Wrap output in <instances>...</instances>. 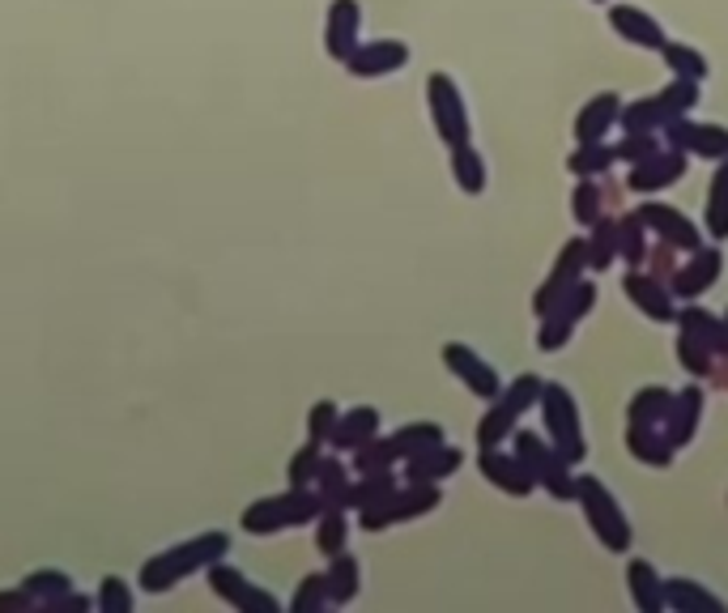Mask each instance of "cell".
Returning a JSON list of instances; mask_svg holds the SVG:
<instances>
[{
	"mask_svg": "<svg viewBox=\"0 0 728 613\" xmlns=\"http://www.w3.org/2000/svg\"><path fill=\"white\" fill-rule=\"evenodd\" d=\"M337 418H342V405L337 401H315L311 409H307V439H315V443H324L328 448V435L337 430Z\"/></svg>",
	"mask_w": 728,
	"mask_h": 613,
	"instance_id": "obj_46",
	"label": "cell"
},
{
	"mask_svg": "<svg viewBox=\"0 0 728 613\" xmlns=\"http://www.w3.org/2000/svg\"><path fill=\"white\" fill-rule=\"evenodd\" d=\"M639 218H644V227L648 230H656L669 247H682V252H698L703 247V239H698V230H694V222L690 218H682L673 205H644L639 209Z\"/></svg>",
	"mask_w": 728,
	"mask_h": 613,
	"instance_id": "obj_17",
	"label": "cell"
},
{
	"mask_svg": "<svg viewBox=\"0 0 728 613\" xmlns=\"http://www.w3.org/2000/svg\"><path fill=\"white\" fill-rule=\"evenodd\" d=\"M660 56H665V65H669L673 73L686 77V81H703V77H707V60H703L694 47H682V43H665V47H660Z\"/></svg>",
	"mask_w": 728,
	"mask_h": 613,
	"instance_id": "obj_45",
	"label": "cell"
},
{
	"mask_svg": "<svg viewBox=\"0 0 728 613\" xmlns=\"http://www.w3.org/2000/svg\"><path fill=\"white\" fill-rule=\"evenodd\" d=\"M613 162H617V146H605V141H592V146H579L571 153V166L579 180H597V175H605L613 171Z\"/></svg>",
	"mask_w": 728,
	"mask_h": 613,
	"instance_id": "obj_38",
	"label": "cell"
},
{
	"mask_svg": "<svg viewBox=\"0 0 728 613\" xmlns=\"http://www.w3.org/2000/svg\"><path fill=\"white\" fill-rule=\"evenodd\" d=\"M511 443H516V456L529 464V473H533V477L545 469V464H550V460L558 456V452H554V443L545 448V439H541V435H533V430H520V426L511 430Z\"/></svg>",
	"mask_w": 728,
	"mask_h": 613,
	"instance_id": "obj_43",
	"label": "cell"
},
{
	"mask_svg": "<svg viewBox=\"0 0 728 613\" xmlns=\"http://www.w3.org/2000/svg\"><path fill=\"white\" fill-rule=\"evenodd\" d=\"M320 460H324V443L307 439L303 448L286 460V482H290V486H311V482H315V469H320Z\"/></svg>",
	"mask_w": 728,
	"mask_h": 613,
	"instance_id": "obj_44",
	"label": "cell"
},
{
	"mask_svg": "<svg viewBox=\"0 0 728 613\" xmlns=\"http://www.w3.org/2000/svg\"><path fill=\"white\" fill-rule=\"evenodd\" d=\"M47 610L51 613H90L94 610V601H90V597H81V592H69V597H60V601H56V605H47Z\"/></svg>",
	"mask_w": 728,
	"mask_h": 613,
	"instance_id": "obj_57",
	"label": "cell"
},
{
	"mask_svg": "<svg viewBox=\"0 0 728 613\" xmlns=\"http://www.w3.org/2000/svg\"><path fill=\"white\" fill-rule=\"evenodd\" d=\"M324 605H328V575L307 571L290 597V613H320Z\"/></svg>",
	"mask_w": 728,
	"mask_h": 613,
	"instance_id": "obj_41",
	"label": "cell"
},
{
	"mask_svg": "<svg viewBox=\"0 0 728 613\" xmlns=\"http://www.w3.org/2000/svg\"><path fill=\"white\" fill-rule=\"evenodd\" d=\"M592 303H597V286H592V281H575L571 290L558 299L554 311H563V315H571V320H583V315L592 311Z\"/></svg>",
	"mask_w": 728,
	"mask_h": 613,
	"instance_id": "obj_53",
	"label": "cell"
},
{
	"mask_svg": "<svg viewBox=\"0 0 728 613\" xmlns=\"http://www.w3.org/2000/svg\"><path fill=\"white\" fill-rule=\"evenodd\" d=\"M541 414H545V430H550L554 452L567 460V464H579L588 448H583V430H579L575 396L563 388V383H545V388H541Z\"/></svg>",
	"mask_w": 728,
	"mask_h": 613,
	"instance_id": "obj_4",
	"label": "cell"
},
{
	"mask_svg": "<svg viewBox=\"0 0 728 613\" xmlns=\"http://www.w3.org/2000/svg\"><path fill=\"white\" fill-rule=\"evenodd\" d=\"M707 230H712V239H728V158H720V171H716V180H712Z\"/></svg>",
	"mask_w": 728,
	"mask_h": 613,
	"instance_id": "obj_40",
	"label": "cell"
},
{
	"mask_svg": "<svg viewBox=\"0 0 728 613\" xmlns=\"http://www.w3.org/2000/svg\"><path fill=\"white\" fill-rule=\"evenodd\" d=\"M452 180H457V188L469 192V196L486 192V158L473 150L469 141L452 150Z\"/></svg>",
	"mask_w": 728,
	"mask_h": 613,
	"instance_id": "obj_33",
	"label": "cell"
},
{
	"mask_svg": "<svg viewBox=\"0 0 728 613\" xmlns=\"http://www.w3.org/2000/svg\"><path fill=\"white\" fill-rule=\"evenodd\" d=\"M648 227H644V218L639 213H622L617 218V256H626V265H644L648 261Z\"/></svg>",
	"mask_w": 728,
	"mask_h": 613,
	"instance_id": "obj_36",
	"label": "cell"
},
{
	"mask_svg": "<svg viewBox=\"0 0 728 613\" xmlns=\"http://www.w3.org/2000/svg\"><path fill=\"white\" fill-rule=\"evenodd\" d=\"M720 268H725V256H720L716 247L690 252L686 265L673 273V294H678V299H698V294H707V290L720 281Z\"/></svg>",
	"mask_w": 728,
	"mask_h": 613,
	"instance_id": "obj_15",
	"label": "cell"
},
{
	"mask_svg": "<svg viewBox=\"0 0 728 613\" xmlns=\"http://www.w3.org/2000/svg\"><path fill=\"white\" fill-rule=\"evenodd\" d=\"M712 358H716V354L698 342L690 328H682V337H678V362L686 367L690 375H707V371H712Z\"/></svg>",
	"mask_w": 728,
	"mask_h": 613,
	"instance_id": "obj_49",
	"label": "cell"
},
{
	"mask_svg": "<svg viewBox=\"0 0 728 613\" xmlns=\"http://www.w3.org/2000/svg\"><path fill=\"white\" fill-rule=\"evenodd\" d=\"M371 435H380V409L375 405H354V409H345L337 418V430L328 435V448L342 456V452L362 448Z\"/></svg>",
	"mask_w": 728,
	"mask_h": 613,
	"instance_id": "obj_18",
	"label": "cell"
},
{
	"mask_svg": "<svg viewBox=\"0 0 728 613\" xmlns=\"http://www.w3.org/2000/svg\"><path fill=\"white\" fill-rule=\"evenodd\" d=\"M601 213H605V192L597 188V180H583V184L575 188V222H579V227H592Z\"/></svg>",
	"mask_w": 728,
	"mask_h": 613,
	"instance_id": "obj_50",
	"label": "cell"
},
{
	"mask_svg": "<svg viewBox=\"0 0 728 613\" xmlns=\"http://www.w3.org/2000/svg\"><path fill=\"white\" fill-rule=\"evenodd\" d=\"M725 320H728V315H725Z\"/></svg>",
	"mask_w": 728,
	"mask_h": 613,
	"instance_id": "obj_58",
	"label": "cell"
},
{
	"mask_svg": "<svg viewBox=\"0 0 728 613\" xmlns=\"http://www.w3.org/2000/svg\"><path fill=\"white\" fill-rule=\"evenodd\" d=\"M536 486H545L554 498H575V477H571V464L563 456H554L541 473H536Z\"/></svg>",
	"mask_w": 728,
	"mask_h": 613,
	"instance_id": "obj_51",
	"label": "cell"
},
{
	"mask_svg": "<svg viewBox=\"0 0 728 613\" xmlns=\"http://www.w3.org/2000/svg\"><path fill=\"white\" fill-rule=\"evenodd\" d=\"M388 439H392V448H396V460H401V464H405L409 456H418V452H426V448H435V443H448V435H443L439 421H409V426L392 430Z\"/></svg>",
	"mask_w": 728,
	"mask_h": 613,
	"instance_id": "obj_26",
	"label": "cell"
},
{
	"mask_svg": "<svg viewBox=\"0 0 728 613\" xmlns=\"http://www.w3.org/2000/svg\"><path fill=\"white\" fill-rule=\"evenodd\" d=\"M426 107H430V124H435V132H439V141L448 150H457V146L469 141V112H464L457 81L448 73L426 77Z\"/></svg>",
	"mask_w": 728,
	"mask_h": 613,
	"instance_id": "obj_7",
	"label": "cell"
},
{
	"mask_svg": "<svg viewBox=\"0 0 728 613\" xmlns=\"http://www.w3.org/2000/svg\"><path fill=\"white\" fill-rule=\"evenodd\" d=\"M665 605H673V610H712V613L725 610V601H720V597H712V592L694 588L690 579H669V583H665Z\"/></svg>",
	"mask_w": 728,
	"mask_h": 613,
	"instance_id": "obj_39",
	"label": "cell"
},
{
	"mask_svg": "<svg viewBox=\"0 0 728 613\" xmlns=\"http://www.w3.org/2000/svg\"><path fill=\"white\" fill-rule=\"evenodd\" d=\"M439 502H443L439 482H405V486H396L383 502L358 511V529H362V533H383V529H392V524H409V520L430 516Z\"/></svg>",
	"mask_w": 728,
	"mask_h": 613,
	"instance_id": "obj_3",
	"label": "cell"
},
{
	"mask_svg": "<svg viewBox=\"0 0 728 613\" xmlns=\"http://www.w3.org/2000/svg\"><path fill=\"white\" fill-rule=\"evenodd\" d=\"M401 482H396V473L392 469H380V473H358L354 482H349V511H367V507H375L383 498L392 495Z\"/></svg>",
	"mask_w": 728,
	"mask_h": 613,
	"instance_id": "obj_29",
	"label": "cell"
},
{
	"mask_svg": "<svg viewBox=\"0 0 728 613\" xmlns=\"http://www.w3.org/2000/svg\"><path fill=\"white\" fill-rule=\"evenodd\" d=\"M94 605L103 613H132V588H128V579L103 575V583H99V592H94Z\"/></svg>",
	"mask_w": 728,
	"mask_h": 613,
	"instance_id": "obj_47",
	"label": "cell"
},
{
	"mask_svg": "<svg viewBox=\"0 0 728 613\" xmlns=\"http://www.w3.org/2000/svg\"><path fill=\"white\" fill-rule=\"evenodd\" d=\"M358 26H362V9L358 0H333L324 13V51L333 65H345L358 47Z\"/></svg>",
	"mask_w": 728,
	"mask_h": 613,
	"instance_id": "obj_11",
	"label": "cell"
},
{
	"mask_svg": "<svg viewBox=\"0 0 728 613\" xmlns=\"http://www.w3.org/2000/svg\"><path fill=\"white\" fill-rule=\"evenodd\" d=\"M626 448L651 469H669V460H673V443L665 439L660 426H631L626 430Z\"/></svg>",
	"mask_w": 728,
	"mask_h": 613,
	"instance_id": "obj_27",
	"label": "cell"
},
{
	"mask_svg": "<svg viewBox=\"0 0 728 613\" xmlns=\"http://www.w3.org/2000/svg\"><path fill=\"white\" fill-rule=\"evenodd\" d=\"M613 256H617V222L613 218H597L592 222V239H583V261H588V268H610Z\"/></svg>",
	"mask_w": 728,
	"mask_h": 613,
	"instance_id": "obj_34",
	"label": "cell"
},
{
	"mask_svg": "<svg viewBox=\"0 0 728 613\" xmlns=\"http://www.w3.org/2000/svg\"><path fill=\"white\" fill-rule=\"evenodd\" d=\"M464 456H460V448L452 443H435V448H426L418 456L405 460V482H443V477H452Z\"/></svg>",
	"mask_w": 728,
	"mask_h": 613,
	"instance_id": "obj_20",
	"label": "cell"
},
{
	"mask_svg": "<svg viewBox=\"0 0 728 613\" xmlns=\"http://www.w3.org/2000/svg\"><path fill=\"white\" fill-rule=\"evenodd\" d=\"M694 103H698V81H686V77H678L669 90L656 94V107H660V115H665V124L678 119V115H686Z\"/></svg>",
	"mask_w": 728,
	"mask_h": 613,
	"instance_id": "obj_42",
	"label": "cell"
},
{
	"mask_svg": "<svg viewBox=\"0 0 728 613\" xmlns=\"http://www.w3.org/2000/svg\"><path fill=\"white\" fill-rule=\"evenodd\" d=\"M617 119L626 124V132H656V128H665V115H660V107H656V99L631 103Z\"/></svg>",
	"mask_w": 728,
	"mask_h": 613,
	"instance_id": "obj_52",
	"label": "cell"
},
{
	"mask_svg": "<svg viewBox=\"0 0 728 613\" xmlns=\"http://www.w3.org/2000/svg\"><path fill=\"white\" fill-rule=\"evenodd\" d=\"M622 115V99L605 90V94H597V99H588V107L579 112L575 119V141L579 146H592V141H605V132L613 128V119Z\"/></svg>",
	"mask_w": 728,
	"mask_h": 613,
	"instance_id": "obj_19",
	"label": "cell"
},
{
	"mask_svg": "<svg viewBox=\"0 0 728 613\" xmlns=\"http://www.w3.org/2000/svg\"><path fill=\"white\" fill-rule=\"evenodd\" d=\"M665 137H669V146L673 150H686V153H698V158H728V128L720 124H690V119H669L665 124Z\"/></svg>",
	"mask_w": 728,
	"mask_h": 613,
	"instance_id": "obj_13",
	"label": "cell"
},
{
	"mask_svg": "<svg viewBox=\"0 0 728 613\" xmlns=\"http://www.w3.org/2000/svg\"><path fill=\"white\" fill-rule=\"evenodd\" d=\"M35 610H38V601L22 588V583L0 592V613H35Z\"/></svg>",
	"mask_w": 728,
	"mask_h": 613,
	"instance_id": "obj_56",
	"label": "cell"
},
{
	"mask_svg": "<svg viewBox=\"0 0 728 613\" xmlns=\"http://www.w3.org/2000/svg\"><path fill=\"white\" fill-rule=\"evenodd\" d=\"M686 175V150H656L648 158H639L635 166H631V175H626V184L631 192H660L669 188V184H678Z\"/></svg>",
	"mask_w": 728,
	"mask_h": 613,
	"instance_id": "obj_14",
	"label": "cell"
},
{
	"mask_svg": "<svg viewBox=\"0 0 728 613\" xmlns=\"http://www.w3.org/2000/svg\"><path fill=\"white\" fill-rule=\"evenodd\" d=\"M205 579H209V592H213L222 605H230V610H239V613H281V601H277L273 592H265L261 583H252V579L239 571V567H230V563H222V558L205 567Z\"/></svg>",
	"mask_w": 728,
	"mask_h": 613,
	"instance_id": "obj_6",
	"label": "cell"
},
{
	"mask_svg": "<svg viewBox=\"0 0 728 613\" xmlns=\"http://www.w3.org/2000/svg\"><path fill=\"white\" fill-rule=\"evenodd\" d=\"M345 541H349V516H345V507H324L315 516V550L324 558H337L345 550Z\"/></svg>",
	"mask_w": 728,
	"mask_h": 613,
	"instance_id": "obj_31",
	"label": "cell"
},
{
	"mask_svg": "<svg viewBox=\"0 0 728 613\" xmlns=\"http://www.w3.org/2000/svg\"><path fill=\"white\" fill-rule=\"evenodd\" d=\"M320 511H324V502H320V495L311 486H290L281 495H265L256 502H247L243 516H239V529L247 536H277L286 529L315 524Z\"/></svg>",
	"mask_w": 728,
	"mask_h": 613,
	"instance_id": "obj_2",
	"label": "cell"
},
{
	"mask_svg": "<svg viewBox=\"0 0 728 613\" xmlns=\"http://www.w3.org/2000/svg\"><path fill=\"white\" fill-rule=\"evenodd\" d=\"M626 588H631V601L644 613L665 610V579L656 575V567H651L648 558H635L626 567Z\"/></svg>",
	"mask_w": 728,
	"mask_h": 613,
	"instance_id": "obj_24",
	"label": "cell"
},
{
	"mask_svg": "<svg viewBox=\"0 0 728 613\" xmlns=\"http://www.w3.org/2000/svg\"><path fill=\"white\" fill-rule=\"evenodd\" d=\"M583 268H588V261H583V239H571V243L558 252L554 268H550V281H545V286L533 294L536 315H550V311L558 307V299H563L575 281H579V273H583Z\"/></svg>",
	"mask_w": 728,
	"mask_h": 613,
	"instance_id": "obj_12",
	"label": "cell"
},
{
	"mask_svg": "<svg viewBox=\"0 0 728 613\" xmlns=\"http://www.w3.org/2000/svg\"><path fill=\"white\" fill-rule=\"evenodd\" d=\"M477 469H482V477L498 486L502 495L511 498H529L536 490V477L529 473V464L516 456V452H498V448H482V456H477Z\"/></svg>",
	"mask_w": 728,
	"mask_h": 613,
	"instance_id": "obj_10",
	"label": "cell"
},
{
	"mask_svg": "<svg viewBox=\"0 0 728 613\" xmlns=\"http://www.w3.org/2000/svg\"><path fill=\"white\" fill-rule=\"evenodd\" d=\"M541 388H545V383L536 380V375H520V380L511 383V388H502L498 396H502V401H507L516 414H524L529 405H536V401H541Z\"/></svg>",
	"mask_w": 728,
	"mask_h": 613,
	"instance_id": "obj_54",
	"label": "cell"
},
{
	"mask_svg": "<svg viewBox=\"0 0 728 613\" xmlns=\"http://www.w3.org/2000/svg\"><path fill=\"white\" fill-rule=\"evenodd\" d=\"M575 498L583 502L588 524H592V533H597V541H601L605 550H613V554L631 550V524H626L622 507L613 502V495L597 477H575Z\"/></svg>",
	"mask_w": 728,
	"mask_h": 613,
	"instance_id": "obj_5",
	"label": "cell"
},
{
	"mask_svg": "<svg viewBox=\"0 0 728 613\" xmlns=\"http://www.w3.org/2000/svg\"><path fill=\"white\" fill-rule=\"evenodd\" d=\"M516 421H520V414H516L502 396H495V401H490V409H486L482 421H477V443H482V448H498L502 439H511Z\"/></svg>",
	"mask_w": 728,
	"mask_h": 613,
	"instance_id": "obj_32",
	"label": "cell"
},
{
	"mask_svg": "<svg viewBox=\"0 0 728 613\" xmlns=\"http://www.w3.org/2000/svg\"><path fill=\"white\" fill-rule=\"evenodd\" d=\"M349 482H354V469L342 464V456H324L320 469H315L311 490L320 495L324 507H345V511H349Z\"/></svg>",
	"mask_w": 728,
	"mask_h": 613,
	"instance_id": "obj_23",
	"label": "cell"
},
{
	"mask_svg": "<svg viewBox=\"0 0 728 613\" xmlns=\"http://www.w3.org/2000/svg\"><path fill=\"white\" fill-rule=\"evenodd\" d=\"M328 605H349L354 597H358V588H362V567H358V558L342 550L337 558H328Z\"/></svg>",
	"mask_w": 728,
	"mask_h": 613,
	"instance_id": "obj_25",
	"label": "cell"
},
{
	"mask_svg": "<svg viewBox=\"0 0 728 613\" xmlns=\"http://www.w3.org/2000/svg\"><path fill=\"white\" fill-rule=\"evenodd\" d=\"M443 367L457 375L473 396H482V401H495L498 392H502V380H498V371L486 362V358H477L469 345L460 342H448L443 345Z\"/></svg>",
	"mask_w": 728,
	"mask_h": 613,
	"instance_id": "obj_9",
	"label": "cell"
},
{
	"mask_svg": "<svg viewBox=\"0 0 728 613\" xmlns=\"http://www.w3.org/2000/svg\"><path fill=\"white\" fill-rule=\"evenodd\" d=\"M622 290H626V299L639 307L648 320H678V307H673V294L665 290V281L660 277H651V273H622Z\"/></svg>",
	"mask_w": 728,
	"mask_h": 613,
	"instance_id": "obj_16",
	"label": "cell"
},
{
	"mask_svg": "<svg viewBox=\"0 0 728 613\" xmlns=\"http://www.w3.org/2000/svg\"><path fill=\"white\" fill-rule=\"evenodd\" d=\"M610 22H613V31L626 38V43H639V47H651V51H660V47H665V31H660V22L648 18L644 9L617 4V9H610Z\"/></svg>",
	"mask_w": 728,
	"mask_h": 613,
	"instance_id": "obj_21",
	"label": "cell"
},
{
	"mask_svg": "<svg viewBox=\"0 0 728 613\" xmlns=\"http://www.w3.org/2000/svg\"><path fill=\"white\" fill-rule=\"evenodd\" d=\"M409 65V43L401 38H375V43H358L354 56L345 60V73L358 81H375V77H392Z\"/></svg>",
	"mask_w": 728,
	"mask_h": 613,
	"instance_id": "obj_8",
	"label": "cell"
},
{
	"mask_svg": "<svg viewBox=\"0 0 728 613\" xmlns=\"http://www.w3.org/2000/svg\"><path fill=\"white\" fill-rule=\"evenodd\" d=\"M575 320L571 315H563V311H550V315H541V333H536V349L541 354H554V349H563L567 337H571Z\"/></svg>",
	"mask_w": 728,
	"mask_h": 613,
	"instance_id": "obj_48",
	"label": "cell"
},
{
	"mask_svg": "<svg viewBox=\"0 0 728 613\" xmlns=\"http://www.w3.org/2000/svg\"><path fill=\"white\" fill-rule=\"evenodd\" d=\"M227 550H230L227 529H209V533H196V536H188V541H175V545L158 550V554H150V558L141 563L137 583H141V592L162 597V592H171L175 583H184L188 575L205 571L209 563L227 558Z\"/></svg>",
	"mask_w": 728,
	"mask_h": 613,
	"instance_id": "obj_1",
	"label": "cell"
},
{
	"mask_svg": "<svg viewBox=\"0 0 728 613\" xmlns=\"http://www.w3.org/2000/svg\"><path fill=\"white\" fill-rule=\"evenodd\" d=\"M669 409H673V392H665V388H644L635 401H631V426H660V421L669 418Z\"/></svg>",
	"mask_w": 728,
	"mask_h": 613,
	"instance_id": "obj_37",
	"label": "cell"
},
{
	"mask_svg": "<svg viewBox=\"0 0 728 613\" xmlns=\"http://www.w3.org/2000/svg\"><path fill=\"white\" fill-rule=\"evenodd\" d=\"M698 418H703V392L690 383L686 392L673 396V409H669V418L660 421V430H665V439H669L673 448H682L690 435H694Z\"/></svg>",
	"mask_w": 728,
	"mask_h": 613,
	"instance_id": "obj_22",
	"label": "cell"
},
{
	"mask_svg": "<svg viewBox=\"0 0 728 613\" xmlns=\"http://www.w3.org/2000/svg\"><path fill=\"white\" fill-rule=\"evenodd\" d=\"M22 588L35 597L38 610H47V605H56L60 597L73 592V575L60 571V567H35L31 575H22Z\"/></svg>",
	"mask_w": 728,
	"mask_h": 613,
	"instance_id": "obj_28",
	"label": "cell"
},
{
	"mask_svg": "<svg viewBox=\"0 0 728 613\" xmlns=\"http://www.w3.org/2000/svg\"><path fill=\"white\" fill-rule=\"evenodd\" d=\"M656 150H660V137H656V132H626V141L617 146V158L639 162V158H648V153Z\"/></svg>",
	"mask_w": 728,
	"mask_h": 613,
	"instance_id": "obj_55",
	"label": "cell"
},
{
	"mask_svg": "<svg viewBox=\"0 0 728 613\" xmlns=\"http://www.w3.org/2000/svg\"><path fill=\"white\" fill-rule=\"evenodd\" d=\"M678 320H682V328H690V333L707 345L712 354H728V320H716V315L703 311V307L678 311Z\"/></svg>",
	"mask_w": 728,
	"mask_h": 613,
	"instance_id": "obj_30",
	"label": "cell"
},
{
	"mask_svg": "<svg viewBox=\"0 0 728 613\" xmlns=\"http://www.w3.org/2000/svg\"><path fill=\"white\" fill-rule=\"evenodd\" d=\"M396 464L401 460H396V448H392L388 435H371L362 448L349 452V469L354 473H380V469H396Z\"/></svg>",
	"mask_w": 728,
	"mask_h": 613,
	"instance_id": "obj_35",
	"label": "cell"
}]
</instances>
